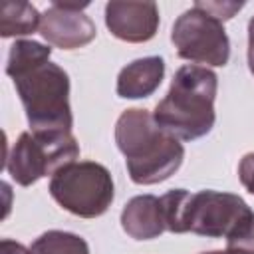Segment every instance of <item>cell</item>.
Instances as JSON below:
<instances>
[{
  "label": "cell",
  "mask_w": 254,
  "mask_h": 254,
  "mask_svg": "<svg viewBox=\"0 0 254 254\" xmlns=\"http://www.w3.org/2000/svg\"><path fill=\"white\" fill-rule=\"evenodd\" d=\"M16 93L24 105L30 131L71 133L69 75L58 64L44 62L12 75Z\"/></svg>",
  "instance_id": "cell-3"
},
{
  "label": "cell",
  "mask_w": 254,
  "mask_h": 254,
  "mask_svg": "<svg viewBox=\"0 0 254 254\" xmlns=\"http://www.w3.org/2000/svg\"><path fill=\"white\" fill-rule=\"evenodd\" d=\"M254 218L242 196L220 190L189 192L183 210V232L206 238H230Z\"/></svg>",
  "instance_id": "cell-6"
},
{
  "label": "cell",
  "mask_w": 254,
  "mask_h": 254,
  "mask_svg": "<svg viewBox=\"0 0 254 254\" xmlns=\"http://www.w3.org/2000/svg\"><path fill=\"white\" fill-rule=\"evenodd\" d=\"M77 157L79 145L71 133L24 131L12 145L4 167L20 187H30L48 175L52 177Z\"/></svg>",
  "instance_id": "cell-5"
},
{
  "label": "cell",
  "mask_w": 254,
  "mask_h": 254,
  "mask_svg": "<svg viewBox=\"0 0 254 254\" xmlns=\"http://www.w3.org/2000/svg\"><path fill=\"white\" fill-rule=\"evenodd\" d=\"M171 42L179 58L194 64L222 67L230 60V40L222 22L194 6L175 20Z\"/></svg>",
  "instance_id": "cell-7"
},
{
  "label": "cell",
  "mask_w": 254,
  "mask_h": 254,
  "mask_svg": "<svg viewBox=\"0 0 254 254\" xmlns=\"http://www.w3.org/2000/svg\"><path fill=\"white\" fill-rule=\"evenodd\" d=\"M238 179L242 187L254 194V153H246L238 163Z\"/></svg>",
  "instance_id": "cell-16"
},
{
  "label": "cell",
  "mask_w": 254,
  "mask_h": 254,
  "mask_svg": "<svg viewBox=\"0 0 254 254\" xmlns=\"http://www.w3.org/2000/svg\"><path fill=\"white\" fill-rule=\"evenodd\" d=\"M115 143L135 185H157L175 175L185 159L183 143L147 109H125L115 123Z\"/></svg>",
  "instance_id": "cell-1"
},
{
  "label": "cell",
  "mask_w": 254,
  "mask_h": 254,
  "mask_svg": "<svg viewBox=\"0 0 254 254\" xmlns=\"http://www.w3.org/2000/svg\"><path fill=\"white\" fill-rule=\"evenodd\" d=\"M105 26L117 40L143 44L155 38L159 30V6L155 2H121L105 4Z\"/></svg>",
  "instance_id": "cell-9"
},
{
  "label": "cell",
  "mask_w": 254,
  "mask_h": 254,
  "mask_svg": "<svg viewBox=\"0 0 254 254\" xmlns=\"http://www.w3.org/2000/svg\"><path fill=\"white\" fill-rule=\"evenodd\" d=\"M40 12L24 0H4L0 4V36H28L40 30Z\"/></svg>",
  "instance_id": "cell-12"
},
{
  "label": "cell",
  "mask_w": 254,
  "mask_h": 254,
  "mask_svg": "<svg viewBox=\"0 0 254 254\" xmlns=\"http://www.w3.org/2000/svg\"><path fill=\"white\" fill-rule=\"evenodd\" d=\"M248 34H254V16H252L250 22H248Z\"/></svg>",
  "instance_id": "cell-20"
},
{
  "label": "cell",
  "mask_w": 254,
  "mask_h": 254,
  "mask_svg": "<svg viewBox=\"0 0 254 254\" xmlns=\"http://www.w3.org/2000/svg\"><path fill=\"white\" fill-rule=\"evenodd\" d=\"M200 254H244V252H238V250H230V248H226V250H210V252H200Z\"/></svg>",
  "instance_id": "cell-19"
},
{
  "label": "cell",
  "mask_w": 254,
  "mask_h": 254,
  "mask_svg": "<svg viewBox=\"0 0 254 254\" xmlns=\"http://www.w3.org/2000/svg\"><path fill=\"white\" fill-rule=\"evenodd\" d=\"M248 67L254 75V34H248Z\"/></svg>",
  "instance_id": "cell-18"
},
{
  "label": "cell",
  "mask_w": 254,
  "mask_h": 254,
  "mask_svg": "<svg viewBox=\"0 0 254 254\" xmlns=\"http://www.w3.org/2000/svg\"><path fill=\"white\" fill-rule=\"evenodd\" d=\"M87 2H52L42 14L40 34L42 38L62 50H77L95 40V24L83 10Z\"/></svg>",
  "instance_id": "cell-8"
},
{
  "label": "cell",
  "mask_w": 254,
  "mask_h": 254,
  "mask_svg": "<svg viewBox=\"0 0 254 254\" xmlns=\"http://www.w3.org/2000/svg\"><path fill=\"white\" fill-rule=\"evenodd\" d=\"M165 77V60L161 56L139 58L127 64L117 75V95L123 99H143L153 95Z\"/></svg>",
  "instance_id": "cell-11"
},
{
  "label": "cell",
  "mask_w": 254,
  "mask_h": 254,
  "mask_svg": "<svg viewBox=\"0 0 254 254\" xmlns=\"http://www.w3.org/2000/svg\"><path fill=\"white\" fill-rule=\"evenodd\" d=\"M121 226L135 240L159 238L167 230L161 198L155 194L133 196L121 210Z\"/></svg>",
  "instance_id": "cell-10"
},
{
  "label": "cell",
  "mask_w": 254,
  "mask_h": 254,
  "mask_svg": "<svg viewBox=\"0 0 254 254\" xmlns=\"http://www.w3.org/2000/svg\"><path fill=\"white\" fill-rule=\"evenodd\" d=\"M218 77L206 65H183L177 69L167 95L157 103L153 117L167 133L183 141H194L210 133L216 121L214 99Z\"/></svg>",
  "instance_id": "cell-2"
},
{
  "label": "cell",
  "mask_w": 254,
  "mask_h": 254,
  "mask_svg": "<svg viewBox=\"0 0 254 254\" xmlns=\"http://www.w3.org/2000/svg\"><path fill=\"white\" fill-rule=\"evenodd\" d=\"M244 2H194V8L210 14L212 18H216L218 22L230 20L238 10H242Z\"/></svg>",
  "instance_id": "cell-15"
},
{
  "label": "cell",
  "mask_w": 254,
  "mask_h": 254,
  "mask_svg": "<svg viewBox=\"0 0 254 254\" xmlns=\"http://www.w3.org/2000/svg\"><path fill=\"white\" fill-rule=\"evenodd\" d=\"M52 56V48L34 42V40H16L10 46L8 52V64H6V73L12 77L24 69H30L38 64L50 62Z\"/></svg>",
  "instance_id": "cell-14"
},
{
  "label": "cell",
  "mask_w": 254,
  "mask_h": 254,
  "mask_svg": "<svg viewBox=\"0 0 254 254\" xmlns=\"http://www.w3.org/2000/svg\"><path fill=\"white\" fill-rule=\"evenodd\" d=\"M30 254H89V246L79 234L48 230L32 242Z\"/></svg>",
  "instance_id": "cell-13"
},
{
  "label": "cell",
  "mask_w": 254,
  "mask_h": 254,
  "mask_svg": "<svg viewBox=\"0 0 254 254\" xmlns=\"http://www.w3.org/2000/svg\"><path fill=\"white\" fill-rule=\"evenodd\" d=\"M0 254H30V248H26L20 242H14L10 238H4L0 242Z\"/></svg>",
  "instance_id": "cell-17"
},
{
  "label": "cell",
  "mask_w": 254,
  "mask_h": 254,
  "mask_svg": "<svg viewBox=\"0 0 254 254\" xmlns=\"http://www.w3.org/2000/svg\"><path fill=\"white\" fill-rule=\"evenodd\" d=\"M52 198L67 212L81 218H95L107 212L115 187L111 173L95 161H73L50 179Z\"/></svg>",
  "instance_id": "cell-4"
}]
</instances>
